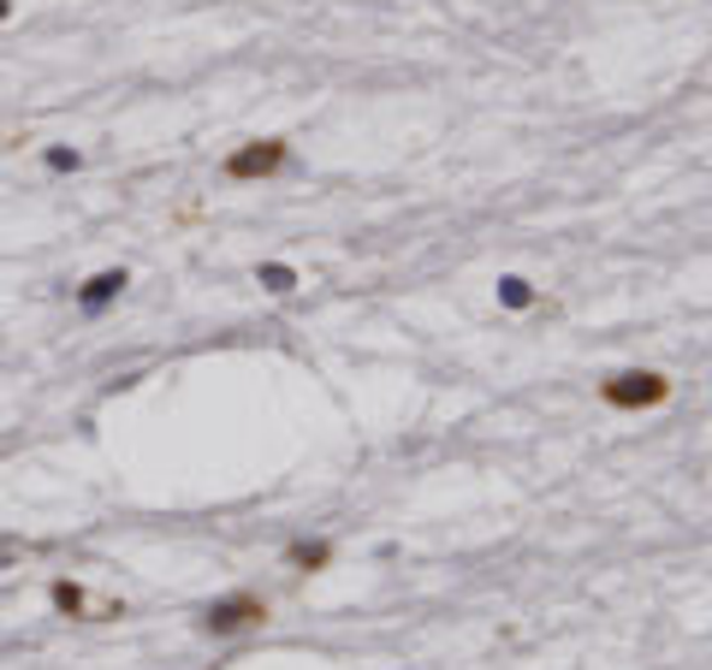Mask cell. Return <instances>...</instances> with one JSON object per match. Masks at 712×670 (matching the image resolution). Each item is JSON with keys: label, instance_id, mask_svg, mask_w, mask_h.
I'll return each mask as SVG.
<instances>
[{"label": "cell", "instance_id": "obj_11", "mask_svg": "<svg viewBox=\"0 0 712 670\" xmlns=\"http://www.w3.org/2000/svg\"><path fill=\"white\" fill-rule=\"evenodd\" d=\"M12 12H19V0H0V24H7V19H12Z\"/></svg>", "mask_w": 712, "mask_h": 670}, {"label": "cell", "instance_id": "obj_10", "mask_svg": "<svg viewBox=\"0 0 712 670\" xmlns=\"http://www.w3.org/2000/svg\"><path fill=\"white\" fill-rule=\"evenodd\" d=\"M24 558V541H12V534H0V570H12V564Z\"/></svg>", "mask_w": 712, "mask_h": 670}, {"label": "cell", "instance_id": "obj_9", "mask_svg": "<svg viewBox=\"0 0 712 670\" xmlns=\"http://www.w3.org/2000/svg\"><path fill=\"white\" fill-rule=\"evenodd\" d=\"M42 167H48L54 179H71V172H83V149L78 143H48V149H42Z\"/></svg>", "mask_w": 712, "mask_h": 670}, {"label": "cell", "instance_id": "obj_3", "mask_svg": "<svg viewBox=\"0 0 712 670\" xmlns=\"http://www.w3.org/2000/svg\"><path fill=\"white\" fill-rule=\"evenodd\" d=\"M292 167H297L292 137H250V143H238V149H226L221 179L226 184H268V179H280V172H292Z\"/></svg>", "mask_w": 712, "mask_h": 670}, {"label": "cell", "instance_id": "obj_6", "mask_svg": "<svg viewBox=\"0 0 712 670\" xmlns=\"http://www.w3.org/2000/svg\"><path fill=\"white\" fill-rule=\"evenodd\" d=\"M48 605H54V617L95 623V600H90V588H83L78 576H54V581H48Z\"/></svg>", "mask_w": 712, "mask_h": 670}, {"label": "cell", "instance_id": "obj_1", "mask_svg": "<svg viewBox=\"0 0 712 670\" xmlns=\"http://www.w3.org/2000/svg\"><path fill=\"white\" fill-rule=\"evenodd\" d=\"M268 623H273V605L256 588H231L196 611V635H208V640H238V635L268 629Z\"/></svg>", "mask_w": 712, "mask_h": 670}, {"label": "cell", "instance_id": "obj_4", "mask_svg": "<svg viewBox=\"0 0 712 670\" xmlns=\"http://www.w3.org/2000/svg\"><path fill=\"white\" fill-rule=\"evenodd\" d=\"M125 291H131V273L125 268H101V273H90V280L71 285V303H78V315H108Z\"/></svg>", "mask_w": 712, "mask_h": 670}, {"label": "cell", "instance_id": "obj_2", "mask_svg": "<svg viewBox=\"0 0 712 670\" xmlns=\"http://www.w3.org/2000/svg\"><path fill=\"white\" fill-rule=\"evenodd\" d=\"M594 391H600V404L618 410V416H647V410H665V404H671L677 381L659 374V368H618V374H606Z\"/></svg>", "mask_w": 712, "mask_h": 670}, {"label": "cell", "instance_id": "obj_8", "mask_svg": "<svg viewBox=\"0 0 712 670\" xmlns=\"http://www.w3.org/2000/svg\"><path fill=\"white\" fill-rule=\"evenodd\" d=\"M256 285L268 291V297H292V291L303 285L292 261H256Z\"/></svg>", "mask_w": 712, "mask_h": 670}, {"label": "cell", "instance_id": "obj_5", "mask_svg": "<svg viewBox=\"0 0 712 670\" xmlns=\"http://www.w3.org/2000/svg\"><path fill=\"white\" fill-rule=\"evenodd\" d=\"M280 564L297 576H321V570H332V541L327 534H297V541H285Z\"/></svg>", "mask_w": 712, "mask_h": 670}, {"label": "cell", "instance_id": "obj_7", "mask_svg": "<svg viewBox=\"0 0 712 670\" xmlns=\"http://www.w3.org/2000/svg\"><path fill=\"white\" fill-rule=\"evenodd\" d=\"M493 297H499V309H511V315H529V309H541V291H534V280H522V273H499V285H493Z\"/></svg>", "mask_w": 712, "mask_h": 670}]
</instances>
